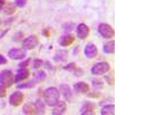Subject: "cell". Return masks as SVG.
I'll return each instance as SVG.
<instances>
[{
    "instance_id": "30",
    "label": "cell",
    "mask_w": 153,
    "mask_h": 115,
    "mask_svg": "<svg viewBox=\"0 0 153 115\" xmlns=\"http://www.w3.org/2000/svg\"><path fill=\"white\" fill-rule=\"evenodd\" d=\"M105 78L106 82L110 85H113L114 84V79L113 77L110 76H105Z\"/></svg>"
},
{
    "instance_id": "26",
    "label": "cell",
    "mask_w": 153,
    "mask_h": 115,
    "mask_svg": "<svg viewBox=\"0 0 153 115\" xmlns=\"http://www.w3.org/2000/svg\"><path fill=\"white\" fill-rule=\"evenodd\" d=\"M43 64V60L40 59L36 58L33 60V66L35 69H37L40 68Z\"/></svg>"
},
{
    "instance_id": "6",
    "label": "cell",
    "mask_w": 153,
    "mask_h": 115,
    "mask_svg": "<svg viewBox=\"0 0 153 115\" xmlns=\"http://www.w3.org/2000/svg\"><path fill=\"white\" fill-rule=\"evenodd\" d=\"M24 99V94L21 92H15L10 97L9 103L13 106H19L22 103Z\"/></svg>"
},
{
    "instance_id": "7",
    "label": "cell",
    "mask_w": 153,
    "mask_h": 115,
    "mask_svg": "<svg viewBox=\"0 0 153 115\" xmlns=\"http://www.w3.org/2000/svg\"><path fill=\"white\" fill-rule=\"evenodd\" d=\"M8 56L12 60H21L26 57V53L24 50L21 49H12L8 52Z\"/></svg>"
},
{
    "instance_id": "8",
    "label": "cell",
    "mask_w": 153,
    "mask_h": 115,
    "mask_svg": "<svg viewBox=\"0 0 153 115\" xmlns=\"http://www.w3.org/2000/svg\"><path fill=\"white\" fill-rule=\"evenodd\" d=\"M98 53L97 48L92 43H88L85 46L84 54L88 58L92 59L97 57Z\"/></svg>"
},
{
    "instance_id": "13",
    "label": "cell",
    "mask_w": 153,
    "mask_h": 115,
    "mask_svg": "<svg viewBox=\"0 0 153 115\" xmlns=\"http://www.w3.org/2000/svg\"><path fill=\"white\" fill-rule=\"evenodd\" d=\"M75 91L82 94L87 93L90 90V86L87 83L83 81L77 82L74 85Z\"/></svg>"
},
{
    "instance_id": "3",
    "label": "cell",
    "mask_w": 153,
    "mask_h": 115,
    "mask_svg": "<svg viewBox=\"0 0 153 115\" xmlns=\"http://www.w3.org/2000/svg\"><path fill=\"white\" fill-rule=\"evenodd\" d=\"M110 67L108 63L106 62H101L97 63L92 67L91 69L93 74L101 75L104 74L108 72Z\"/></svg>"
},
{
    "instance_id": "4",
    "label": "cell",
    "mask_w": 153,
    "mask_h": 115,
    "mask_svg": "<svg viewBox=\"0 0 153 115\" xmlns=\"http://www.w3.org/2000/svg\"><path fill=\"white\" fill-rule=\"evenodd\" d=\"M99 33L104 38H111L114 36V31L110 25L106 23H102L98 27Z\"/></svg>"
},
{
    "instance_id": "27",
    "label": "cell",
    "mask_w": 153,
    "mask_h": 115,
    "mask_svg": "<svg viewBox=\"0 0 153 115\" xmlns=\"http://www.w3.org/2000/svg\"><path fill=\"white\" fill-rule=\"evenodd\" d=\"M31 59L29 58L27 60H24V61L20 62L19 64V66L21 68H25L29 65Z\"/></svg>"
},
{
    "instance_id": "29",
    "label": "cell",
    "mask_w": 153,
    "mask_h": 115,
    "mask_svg": "<svg viewBox=\"0 0 153 115\" xmlns=\"http://www.w3.org/2000/svg\"><path fill=\"white\" fill-rule=\"evenodd\" d=\"M6 95L5 87L2 85H0V98H4Z\"/></svg>"
},
{
    "instance_id": "22",
    "label": "cell",
    "mask_w": 153,
    "mask_h": 115,
    "mask_svg": "<svg viewBox=\"0 0 153 115\" xmlns=\"http://www.w3.org/2000/svg\"><path fill=\"white\" fill-rule=\"evenodd\" d=\"M46 77V74L45 72L43 70L38 71L35 74V80L38 82L44 80Z\"/></svg>"
},
{
    "instance_id": "31",
    "label": "cell",
    "mask_w": 153,
    "mask_h": 115,
    "mask_svg": "<svg viewBox=\"0 0 153 115\" xmlns=\"http://www.w3.org/2000/svg\"><path fill=\"white\" fill-rule=\"evenodd\" d=\"M23 37V34L21 32L17 33L13 37V40L16 42H19L21 40Z\"/></svg>"
},
{
    "instance_id": "9",
    "label": "cell",
    "mask_w": 153,
    "mask_h": 115,
    "mask_svg": "<svg viewBox=\"0 0 153 115\" xmlns=\"http://www.w3.org/2000/svg\"><path fill=\"white\" fill-rule=\"evenodd\" d=\"M96 108L95 104L92 102H86L82 107L80 112L83 115H95Z\"/></svg>"
},
{
    "instance_id": "20",
    "label": "cell",
    "mask_w": 153,
    "mask_h": 115,
    "mask_svg": "<svg viewBox=\"0 0 153 115\" xmlns=\"http://www.w3.org/2000/svg\"><path fill=\"white\" fill-rule=\"evenodd\" d=\"M36 114L43 115L45 111V106L42 100L38 99L35 103Z\"/></svg>"
},
{
    "instance_id": "34",
    "label": "cell",
    "mask_w": 153,
    "mask_h": 115,
    "mask_svg": "<svg viewBox=\"0 0 153 115\" xmlns=\"http://www.w3.org/2000/svg\"><path fill=\"white\" fill-rule=\"evenodd\" d=\"M43 34L44 36L47 37H49L50 36V32L49 30L47 29H45L43 31Z\"/></svg>"
},
{
    "instance_id": "32",
    "label": "cell",
    "mask_w": 153,
    "mask_h": 115,
    "mask_svg": "<svg viewBox=\"0 0 153 115\" xmlns=\"http://www.w3.org/2000/svg\"><path fill=\"white\" fill-rule=\"evenodd\" d=\"M84 72L82 69L80 68H76L74 71V74L75 76L77 77H80L82 76Z\"/></svg>"
},
{
    "instance_id": "36",
    "label": "cell",
    "mask_w": 153,
    "mask_h": 115,
    "mask_svg": "<svg viewBox=\"0 0 153 115\" xmlns=\"http://www.w3.org/2000/svg\"><path fill=\"white\" fill-rule=\"evenodd\" d=\"M4 4L5 2L4 0H0V10L2 9Z\"/></svg>"
},
{
    "instance_id": "23",
    "label": "cell",
    "mask_w": 153,
    "mask_h": 115,
    "mask_svg": "<svg viewBox=\"0 0 153 115\" xmlns=\"http://www.w3.org/2000/svg\"><path fill=\"white\" fill-rule=\"evenodd\" d=\"M16 9L15 5L13 4H10L5 7L4 9V12L5 14L11 15L13 14L16 11Z\"/></svg>"
},
{
    "instance_id": "19",
    "label": "cell",
    "mask_w": 153,
    "mask_h": 115,
    "mask_svg": "<svg viewBox=\"0 0 153 115\" xmlns=\"http://www.w3.org/2000/svg\"><path fill=\"white\" fill-rule=\"evenodd\" d=\"M102 115H111L115 114V105H105L101 111Z\"/></svg>"
},
{
    "instance_id": "15",
    "label": "cell",
    "mask_w": 153,
    "mask_h": 115,
    "mask_svg": "<svg viewBox=\"0 0 153 115\" xmlns=\"http://www.w3.org/2000/svg\"><path fill=\"white\" fill-rule=\"evenodd\" d=\"M60 90L64 98L68 102L72 99V94L71 87L66 84H62L60 86Z\"/></svg>"
},
{
    "instance_id": "14",
    "label": "cell",
    "mask_w": 153,
    "mask_h": 115,
    "mask_svg": "<svg viewBox=\"0 0 153 115\" xmlns=\"http://www.w3.org/2000/svg\"><path fill=\"white\" fill-rule=\"evenodd\" d=\"M69 57V53L66 50H59L55 53L53 60L56 62H63L66 61Z\"/></svg>"
},
{
    "instance_id": "24",
    "label": "cell",
    "mask_w": 153,
    "mask_h": 115,
    "mask_svg": "<svg viewBox=\"0 0 153 115\" xmlns=\"http://www.w3.org/2000/svg\"><path fill=\"white\" fill-rule=\"evenodd\" d=\"M92 85L95 88L102 89L104 86V83L102 80L98 79H94L92 81Z\"/></svg>"
},
{
    "instance_id": "35",
    "label": "cell",
    "mask_w": 153,
    "mask_h": 115,
    "mask_svg": "<svg viewBox=\"0 0 153 115\" xmlns=\"http://www.w3.org/2000/svg\"><path fill=\"white\" fill-rule=\"evenodd\" d=\"M45 66L46 69H48L51 70L52 68V65L49 61H47L46 62Z\"/></svg>"
},
{
    "instance_id": "21",
    "label": "cell",
    "mask_w": 153,
    "mask_h": 115,
    "mask_svg": "<svg viewBox=\"0 0 153 115\" xmlns=\"http://www.w3.org/2000/svg\"><path fill=\"white\" fill-rule=\"evenodd\" d=\"M37 83L35 79L32 81H30L27 83L20 84L17 86V88L20 89H31L33 88L36 86Z\"/></svg>"
},
{
    "instance_id": "5",
    "label": "cell",
    "mask_w": 153,
    "mask_h": 115,
    "mask_svg": "<svg viewBox=\"0 0 153 115\" xmlns=\"http://www.w3.org/2000/svg\"><path fill=\"white\" fill-rule=\"evenodd\" d=\"M39 41L35 35H31L24 40L23 43V47L27 50H31L35 49L38 46Z\"/></svg>"
},
{
    "instance_id": "2",
    "label": "cell",
    "mask_w": 153,
    "mask_h": 115,
    "mask_svg": "<svg viewBox=\"0 0 153 115\" xmlns=\"http://www.w3.org/2000/svg\"><path fill=\"white\" fill-rule=\"evenodd\" d=\"M13 73L10 70H5L0 73V83L5 87L12 86L13 82Z\"/></svg>"
},
{
    "instance_id": "33",
    "label": "cell",
    "mask_w": 153,
    "mask_h": 115,
    "mask_svg": "<svg viewBox=\"0 0 153 115\" xmlns=\"http://www.w3.org/2000/svg\"><path fill=\"white\" fill-rule=\"evenodd\" d=\"M7 62L6 58L2 55L0 54V65H5Z\"/></svg>"
},
{
    "instance_id": "16",
    "label": "cell",
    "mask_w": 153,
    "mask_h": 115,
    "mask_svg": "<svg viewBox=\"0 0 153 115\" xmlns=\"http://www.w3.org/2000/svg\"><path fill=\"white\" fill-rule=\"evenodd\" d=\"M53 111V114L60 115L63 114L67 110V105L66 103L63 101L59 102L55 105Z\"/></svg>"
},
{
    "instance_id": "28",
    "label": "cell",
    "mask_w": 153,
    "mask_h": 115,
    "mask_svg": "<svg viewBox=\"0 0 153 115\" xmlns=\"http://www.w3.org/2000/svg\"><path fill=\"white\" fill-rule=\"evenodd\" d=\"M27 0H15V4L19 7H23L26 4Z\"/></svg>"
},
{
    "instance_id": "10",
    "label": "cell",
    "mask_w": 153,
    "mask_h": 115,
    "mask_svg": "<svg viewBox=\"0 0 153 115\" xmlns=\"http://www.w3.org/2000/svg\"><path fill=\"white\" fill-rule=\"evenodd\" d=\"M89 31L88 27L83 23L79 24L76 29L77 36L82 40L85 39L88 37Z\"/></svg>"
},
{
    "instance_id": "17",
    "label": "cell",
    "mask_w": 153,
    "mask_h": 115,
    "mask_svg": "<svg viewBox=\"0 0 153 115\" xmlns=\"http://www.w3.org/2000/svg\"><path fill=\"white\" fill-rule=\"evenodd\" d=\"M23 112L25 114H36V110L35 104L29 102L25 104L23 106Z\"/></svg>"
},
{
    "instance_id": "18",
    "label": "cell",
    "mask_w": 153,
    "mask_h": 115,
    "mask_svg": "<svg viewBox=\"0 0 153 115\" xmlns=\"http://www.w3.org/2000/svg\"><path fill=\"white\" fill-rule=\"evenodd\" d=\"M103 50L107 54H113L115 52V41H109L105 44L103 46Z\"/></svg>"
},
{
    "instance_id": "11",
    "label": "cell",
    "mask_w": 153,
    "mask_h": 115,
    "mask_svg": "<svg viewBox=\"0 0 153 115\" xmlns=\"http://www.w3.org/2000/svg\"><path fill=\"white\" fill-rule=\"evenodd\" d=\"M75 38L71 34H68L61 37L59 40L60 46L63 47H67L71 46L75 41Z\"/></svg>"
},
{
    "instance_id": "1",
    "label": "cell",
    "mask_w": 153,
    "mask_h": 115,
    "mask_svg": "<svg viewBox=\"0 0 153 115\" xmlns=\"http://www.w3.org/2000/svg\"><path fill=\"white\" fill-rule=\"evenodd\" d=\"M44 98L46 103L50 106H55L58 103L60 98L59 90L54 87L48 88L44 93Z\"/></svg>"
},
{
    "instance_id": "25",
    "label": "cell",
    "mask_w": 153,
    "mask_h": 115,
    "mask_svg": "<svg viewBox=\"0 0 153 115\" xmlns=\"http://www.w3.org/2000/svg\"><path fill=\"white\" fill-rule=\"evenodd\" d=\"M63 68L65 70L71 72V71H74L77 68H76V63L71 62L63 67Z\"/></svg>"
},
{
    "instance_id": "12",
    "label": "cell",
    "mask_w": 153,
    "mask_h": 115,
    "mask_svg": "<svg viewBox=\"0 0 153 115\" xmlns=\"http://www.w3.org/2000/svg\"><path fill=\"white\" fill-rule=\"evenodd\" d=\"M30 72L26 68H21L17 71V75L15 76L14 82L19 83L26 79L29 76Z\"/></svg>"
}]
</instances>
